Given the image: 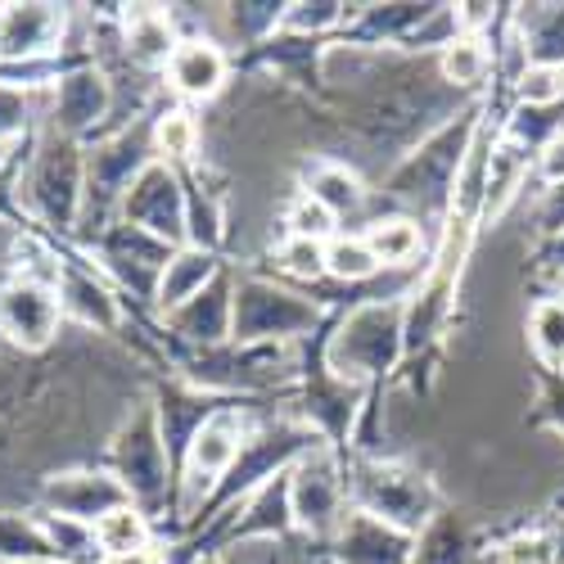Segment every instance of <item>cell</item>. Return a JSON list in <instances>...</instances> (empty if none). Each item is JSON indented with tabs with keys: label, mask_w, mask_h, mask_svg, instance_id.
Wrapping results in <instances>:
<instances>
[{
	"label": "cell",
	"mask_w": 564,
	"mask_h": 564,
	"mask_svg": "<svg viewBox=\"0 0 564 564\" xmlns=\"http://www.w3.org/2000/svg\"><path fill=\"white\" fill-rule=\"evenodd\" d=\"M406 357V294L357 303L325 339V370L335 380L375 389Z\"/></svg>",
	"instance_id": "1"
},
{
	"label": "cell",
	"mask_w": 564,
	"mask_h": 564,
	"mask_svg": "<svg viewBox=\"0 0 564 564\" xmlns=\"http://www.w3.org/2000/svg\"><path fill=\"white\" fill-rule=\"evenodd\" d=\"M230 316H235V275L221 271L204 294L167 312L163 325L191 348H221V344H230Z\"/></svg>",
	"instance_id": "16"
},
{
	"label": "cell",
	"mask_w": 564,
	"mask_h": 564,
	"mask_svg": "<svg viewBox=\"0 0 564 564\" xmlns=\"http://www.w3.org/2000/svg\"><path fill=\"white\" fill-rule=\"evenodd\" d=\"M0 163H6V145H0Z\"/></svg>",
	"instance_id": "51"
},
{
	"label": "cell",
	"mask_w": 564,
	"mask_h": 564,
	"mask_svg": "<svg viewBox=\"0 0 564 564\" xmlns=\"http://www.w3.org/2000/svg\"><path fill=\"white\" fill-rule=\"evenodd\" d=\"M506 23L524 64L564 68V6H514Z\"/></svg>",
	"instance_id": "23"
},
{
	"label": "cell",
	"mask_w": 564,
	"mask_h": 564,
	"mask_svg": "<svg viewBox=\"0 0 564 564\" xmlns=\"http://www.w3.org/2000/svg\"><path fill=\"white\" fill-rule=\"evenodd\" d=\"M529 159H533V154H524L520 145H510L506 135L492 140L488 195H484V217H479V221H497V217L514 204V195H520V191H524V181H529Z\"/></svg>",
	"instance_id": "28"
},
{
	"label": "cell",
	"mask_w": 564,
	"mask_h": 564,
	"mask_svg": "<svg viewBox=\"0 0 564 564\" xmlns=\"http://www.w3.org/2000/svg\"><path fill=\"white\" fill-rule=\"evenodd\" d=\"M290 506L303 538L335 542L348 514V479L339 475V456L330 443H321L290 469Z\"/></svg>",
	"instance_id": "9"
},
{
	"label": "cell",
	"mask_w": 564,
	"mask_h": 564,
	"mask_svg": "<svg viewBox=\"0 0 564 564\" xmlns=\"http://www.w3.org/2000/svg\"><path fill=\"white\" fill-rule=\"evenodd\" d=\"M275 253H280V267H285L290 275H299V280H321L325 275V245H316V240H294V235H285Z\"/></svg>",
	"instance_id": "42"
},
{
	"label": "cell",
	"mask_w": 564,
	"mask_h": 564,
	"mask_svg": "<svg viewBox=\"0 0 564 564\" xmlns=\"http://www.w3.org/2000/svg\"><path fill=\"white\" fill-rule=\"evenodd\" d=\"M100 564H172L159 546H145V551H131V555H105Z\"/></svg>",
	"instance_id": "47"
},
{
	"label": "cell",
	"mask_w": 564,
	"mask_h": 564,
	"mask_svg": "<svg viewBox=\"0 0 564 564\" xmlns=\"http://www.w3.org/2000/svg\"><path fill=\"white\" fill-rule=\"evenodd\" d=\"M0 560L6 564H28V560H59V551L51 546L45 529L28 514L0 510Z\"/></svg>",
	"instance_id": "34"
},
{
	"label": "cell",
	"mask_w": 564,
	"mask_h": 564,
	"mask_svg": "<svg viewBox=\"0 0 564 564\" xmlns=\"http://www.w3.org/2000/svg\"><path fill=\"white\" fill-rule=\"evenodd\" d=\"M221 14L240 41H267L271 32H280L285 6H280V0H253V6H226Z\"/></svg>",
	"instance_id": "38"
},
{
	"label": "cell",
	"mask_w": 564,
	"mask_h": 564,
	"mask_svg": "<svg viewBox=\"0 0 564 564\" xmlns=\"http://www.w3.org/2000/svg\"><path fill=\"white\" fill-rule=\"evenodd\" d=\"M68 32L64 6H0V68L59 55Z\"/></svg>",
	"instance_id": "15"
},
{
	"label": "cell",
	"mask_w": 564,
	"mask_h": 564,
	"mask_svg": "<svg viewBox=\"0 0 564 564\" xmlns=\"http://www.w3.org/2000/svg\"><path fill=\"white\" fill-rule=\"evenodd\" d=\"M96 253H100L105 271L118 280L122 290H131L135 299H150V303H154L159 280H163V267H167V258H172L176 249L163 245V240H154V235H145V230L127 226V221H113V226L100 235V240H96Z\"/></svg>",
	"instance_id": "13"
},
{
	"label": "cell",
	"mask_w": 564,
	"mask_h": 564,
	"mask_svg": "<svg viewBox=\"0 0 564 564\" xmlns=\"http://www.w3.org/2000/svg\"><path fill=\"white\" fill-rule=\"evenodd\" d=\"M221 275V258L208 253V249H195V245H181L167 267H163V280H159V294H154V307L167 316L176 312L181 303H191L195 294H204L213 280Z\"/></svg>",
	"instance_id": "24"
},
{
	"label": "cell",
	"mask_w": 564,
	"mask_h": 564,
	"mask_svg": "<svg viewBox=\"0 0 564 564\" xmlns=\"http://www.w3.org/2000/svg\"><path fill=\"white\" fill-rule=\"evenodd\" d=\"M299 524H294V506H290V475H280L271 484H262L253 497H245L240 506V520H235V529L226 533L230 546L240 542H280L290 538Z\"/></svg>",
	"instance_id": "21"
},
{
	"label": "cell",
	"mask_w": 564,
	"mask_h": 564,
	"mask_svg": "<svg viewBox=\"0 0 564 564\" xmlns=\"http://www.w3.org/2000/svg\"><path fill=\"white\" fill-rule=\"evenodd\" d=\"M28 208L36 213L41 226L59 235L82 226V204H86V150L82 140H68L59 131H45L32 154V167L23 176Z\"/></svg>",
	"instance_id": "6"
},
{
	"label": "cell",
	"mask_w": 564,
	"mask_h": 564,
	"mask_svg": "<svg viewBox=\"0 0 564 564\" xmlns=\"http://www.w3.org/2000/svg\"><path fill=\"white\" fill-rule=\"evenodd\" d=\"M0 564H6V560H0ZM28 564H64V560H28Z\"/></svg>",
	"instance_id": "49"
},
{
	"label": "cell",
	"mask_w": 564,
	"mask_h": 564,
	"mask_svg": "<svg viewBox=\"0 0 564 564\" xmlns=\"http://www.w3.org/2000/svg\"><path fill=\"white\" fill-rule=\"evenodd\" d=\"M434 14V6H361V14L352 19L348 45H406L411 32H420Z\"/></svg>",
	"instance_id": "27"
},
{
	"label": "cell",
	"mask_w": 564,
	"mask_h": 564,
	"mask_svg": "<svg viewBox=\"0 0 564 564\" xmlns=\"http://www.w3.org/2000/svg\"><path fill=\"white\" fill-rule=\"evenodd\" d=\"M226 73H230V59L213 36H181L176 55L167 64V86L181 100H217Z\"/></svg>",
	"instance_id": "19"
},
{
	"label": "cell",
	"mask_w": 564,
	"mask_h": 564,
	"mask_svg": "<svg viewBox=\"0 0 564 564\" xmlns=\"http://www.w3.org/2000/svg\"><path fill=\"white\" fill-rule=\"evenodd\" d=\"M64 321L59 290L41 275H14L10 285H0V335L19 344L23 352L51 348Z\"/></svg>",
	"instance_id": "11"
},
{
	"label": "cell",
	"mask_w": 564,
	"mask_h": 564,
	"mask_svg": "<svg viewBox=\"0 0 564 564\" xmlns=\"http://www.w3.org/2000/svg\"><path fill=\"white\" fill-rule=\"evenodd\" d=\"M551 564H564V520L551 529Z\"/></svg>",
	"instance_id": "48"
},
{
	"label": "cell",
	"mask_w": 564,
	"mask_h": 564,
	"mask_svg": "<svg viewBox=\"0 0 564 564\" xmlns=\"http://www.w3.org/2000/svg\"><path fill=\"white\" fill-rule=\"evenodd\" d=\"M352 6H339V0H299V6H285V19H280V32L285 36H321L348 19Z\"/></svg>",
	"instance_id": "36"
},
{
	"label": "cell",
	"mask_w": 564,
	"mask_h": 564,
	"mask_svg": "<svg viewBox=\"0 0 564 564\" xmlns=\"http://www.w3.org/2000/svg\"><path fill=\"white\" fill-rule=\"evenodd\" d=\"M475 555H479V542H475V524H469V514L443 506L434 520L420 529L411 564H475Z\"/></svg>",
	"instance_id": "25"
},
{
	"label": "cell",
	"mask_w": 564,
	"mask_h": 564,
	"mask_svg": "<svg viewBox=\"0 0 564 564\" xmlns=\"http://www.w3.org/2000/svg\"><path fill=\"white\" fill-rule=\"evenodd\" d=\"M538 176H542V185H564V131L551 140V145L538 154Z\"/></svg>",
	"instance_id": "45"
},
{
	"label": "cell",
	"mask_w": 564,
	"mask_h": 564,
	"mask_svg": "<svg viewBox=\"0 0 564 564\" xmlns=\"http://www.w3.org/2000/svg\"><path fill=\"white\" fill-rule=\"evenodd\" d=\"M32 127V96L19 86H6L0 82V145H10L23 131Z\"/></svg>",
	"instance_id": "43"
},
{
	"label": "cell",
	"mask_w": 564,
	"mask_h": 564,
	"mask_svg": "<svg viewBox=\"0 0 564 564\" xmlns=\"http://www.w3.org/2000/svg\"><path fill=\"white\" fill-rule=\"evenodd\" d=\"M59 303H64V316L82 321L86 330L96 335H113L122 325V307L113 299V290L105 285V280H96L90 271H82L77 262H64L59 267Z\"/></svg>",
	"instance_id": "22"
},
{
	"label": "cell",
	"mask_w": 564,
	"mask_h": 564,
	"mask_svg": "<svg viewBox=\"0 0 564 564\" xmlns=\"http://www.w3.org/2000/svg\"><path fill=\"white\" fill-rule=\"evenodd\" d=\"M492 564H551V533L542 529H520L506 542H497Z\"/></svg>",
	"instance_id": "41"
},
{
	"label": "cell",
	"mask_w": 564,
	"mask_h": 564,
	"mask_svg": "<svg viewBox=\"0 0 564 564\" xmlns=\"http://www.w3.org/2000/svg\"><path fill=\"white\" fill-rule=\"evenodd\" d=\"M199 140H204V127H199V118L191 109L172 105V109H159L154 113V154L163 163L191 167L195 154H199Z\"/></svg>",
	"instance_id": "31"
},
{
	"label": "cell",
	"mask_w": 564,
	"mask_h": 564,
	"mask_svg": "<svg viewBox=\"0 0 564 564\" xmlns=\"http://www.w3.org/2000/svg\"><path fill=\"white\" fill-rule=\"evenodd\" d=\"M249 420L240 406H217L208 415V425L195 434L191 452H185L181 469H176V484H181V514L185 520H199L204 501L217 492V484L230 475V465L240 460L245 443H249Z\"/></svg>",
	"instance_id": "8"
},
{
	"label": "cell",
	"mask_w": 564,
	"mask_h": 564,
	"mask_svg": "<svg viewBox=\"0 0 564 564\" xmlns=\"http://www.w3.org/2000/svg\"><path fill=\"white\" fill-rule=\"evenodd\" d=\"M118 506H131V492L122 488V479L113 475V469L82 465V469H64V475H51L41 484V510L64 514V520H77V524H90V529Z\"/></svg>",
	"instance_id": "12"
},
{
	"label": "cell",
	"mask_w": 564,
	"mask_h": 564,
	"mask_svg": "<svg viewBox=\"0 0 564 564\" xmlns=\"http://www.w3.org/2000/svg\"><path fill=\"white\" fill-rule=\"evenodd\" d=\"M285 226H290V235L294 240H316V245H330L335 240V226H339V217L335 213H325L316 199H307V195H299L290 208H285Z\"/></svg>",
	"instance_id": "39"
},
{
	"label": "cell",
	"mask_w": 564,
	"mask_h": 564,
	"mask_svg": "<svg viewBox=\"0 0 564 564\" xmlns=\"http://www.w3.org/2000/svg\"><path fill=\"white\" fill-rule=\"evenodd\" d=\"M438 73H443V82L456 90V96L460 90H479L497 73V55L488 51L484 36H456L438 55Z\"/></svg>",
	"instance_id": "30"
},
{
	"label": "cell",
	"mask_w": 564,
	"mask_h": 564,
	"mask_svg": "<svg viewBox=\"0 0 564 564\" xmlns=\"http://www.w3.org/2000/svg\"><path fill=\"white\" fill-rule=\"evenodd\" d=\"M361 240L370 245L380 267H411L420 253H425V230H420V221H411V217H375L361 230Z\"/></svg>",
	"instance_id": "29"
},
{
	"label": "cell",
	"mask_w": 564,
	"mask_h": 564,
	"mask_svg": "<svg viewBox=\"0 0 564 564\" xmlns=\"http://www.w3.org/2000/svg\"><path fill=\"white\" fill-rule=\"evenodd\" d=\"M118 221L154 235V240L181 249L191 245V204H185V181L172 163L154 159L145 172L131 181V191L122 195Z\"/></svg>",
	"instance_id": "10"
},
{
	"label": "cell",
	"mask_w": 564,
	"mask_h": 564,
	"mask_svg": "<svg viewBox=\"0 0 564 564\" xmlns=\"http://www.w3.org/2000/svg\"><path fill=\"white\" fill-rule=\"evenodd\" d=\"M154 159H159L154 154V118H145V113L131 127H118L113 135L96 140V150L86 154V204H82V240L86 245H96L118 221L122 195Z\"/></svg>",
	"instance_id": "2"
},
{
	"label": "cell",
	"mask_w": 564,
	"mask_h": 564,
	"mask_svg": "<svg viewBox=\"0 0 564 564\" xmlns=\"http://www.w3.org/2000/svg\"><path fill=\"white\" fill-rule=\"evenodd\" d=\"M533 262L546 280H555V285H564V235L560 240H546V245H533Z\"/></svg>",
	"instance_id": "46"
},
{
	"label": "cell",
	"mask_w": 564,
	"mask_h": 564,
	"mask_svg": "<svg viewBox=\"0 0 564 564\" xmlns=\"http://www.w3.org/2000/svg\"><path fill=\"white\" fill-rule=\"evenodd\" d=\"M479 109H465L460 118L434 127L411 154L398 159V167L384 176V195L402 199V204H434V208H452V191H456V176L460 163L469 154V140L479 131Z\"/></svg>",
	"instance_id": "3"
},
{
	"label": "cell",
	"mask_w": 564,
	"mask_h": 564,
	"mask_svg": "<svg viewBox=\"0 0 564 564\" xmlns=\"http://www.w3.org/2000/svg\"><path fill=\"white\" fill-rule=\"evenodd\" d=\"M529 420L564 438V370H538V402Z\"/></svg>",
	"instance_id": "40"
},
{
	"label": "cell",
	"mask_w": 564,
	"mask_h": 564,
	"mask_svg": "<svg viewBox=\"0 0 564 564\" xmlns=\"http://www.w3.org/2000/svg\"><path fill=\"white\" fill-rule=\"evenodd\" d=\"M303 195L316 199L325 213H335V217H348V213H361L366 208L361 176L348 163H339V159H316L303 172Z\"/></svg>",
	"instance_id": "26"
},
{
	"label": "cell",
	"mask_w": 564,
	"mask_h": 564,
	"mask_svg": "<svg viewBox=\"0 0 564 564\" xmlns=\"http://www.w3.org/2000/svg\"><path fill=\"white\" fill-rule=\"evenodd\" d=\"M348 492H352V510L375 514V520H384L389 529H398L406 538H420V529L443 510L438 488L425 469H415L406 460H384V456L357 460Z\"/></svg>",
	"instance_id": "4"
},
{
	"label": "cell",
	"mask_w": 564,
	"mask_h": 564,
	"mask_svg": "<svg viewBox=\"0 0 564 564\" xmlns=\"http://www.w3.org/2000/svg\"><path fill=\"white\" fill-rule=\"evenodd\" d=\"M380 271L384 267L375 262L361 235H335V240L325 245V275L339 280V285H366V280H375Z\"/></svg>",
	"instance_id": "35"
},
{
	"label": "cell",
	"mask_w": 564,
	"mask_h": 564,
	"mask_svg": "<svg viewBox=\"0 0 564 564\" xmlns=\"http://www.w3.org/2000/svg\"><path fill=\"white\" fill-rule=\"evenodd\" d=\"M154 411H159V430H163V443L172 452V465L181 469L195 434L208 425V415L217 411V393H204L195 384H167V389L154 393Z\"/></svg>",
	"instance_id": "20"
},
{
	"label": "cell",
	"mask_w": 564,
	"mask_h": 564,
	"mask_svg": "<svg viewBox=\"0 0 564 564\" xmlns=\"http://www.w3.org/2000/svg\"><path fill=\"white\" fill-rule=\"evenodd\" d=\"M411 551H415V538L389 529L366 510H348L330 542L335 564H411Z\"/></svg>",
	"instance_id": "18"
},
{
	"label": "cell",
	"mask_w": 564,
	"mask_h": 564,
	"mask_svg": "<svg viewBox=\"0 0 564 564\" xmlns=\"http://www.w3.org/2000/svg\"><path fill=\"white\" fill-rule=\"evenodd\" d=\"M529 348L538 357V370H564V290L529 307Z\"/></svg>",
	"instance_id": "32"
},
{
	"label": "cell",
	"mask_w": 564,
	"mask_h": 564,
	"mask_svg": "<svg viewBox=\"0 0 564 564\" xmlns=\"http://www.w3.org/2000/svg\"><path fill=\"white\" fill-rule=\"evenodd\" d=\"M316 564H335V560L330 555H316Z\"/></svg>",
	"instance_id": "50"
},
{
	"label": "cell",
	"mask_w": 564,
	"mask_h": 564,
	"mask_svg": "<svg viewBox=\"0 0 564 564\" xmlns=\"http://www.w3.org/2000/svg\"><path fill=\"white\" fill-rule=\"evenodd\" d=\"M510 86H514V100L529 105V109H560L564 105V68L524 64V73Z\"/></svg>",
	"instance_id": "37"
},
{
	"label": "cell",
	"mask_w": 564,
	"mask_h": 564,
	"mask_svg": "<svg viewBox=\"0 0 564 564\" xmlns=\"http://www.w3.org/2000/svg\"><path fill=\"white\" fill-rule=\"evenodd\" d=\"M150 538H154V533H150V514L140 510L135 501H131V506L109 510L105 520L96 524L100 560H105V555H131V551H145V546H154Z\"/></svg>",
	"instance_id": "33"
},
{
	"label": "cell",
	"mask_w": 564,
	"mask_h": 564,
	"mask_svg": "<svg viewBox=\"0 0 564 564\" xmlns=\"http://www.w3.org/2000/svg\"><path fill=\"white\" fill-rule=\"evenodd\" d=\"M109 469L122 479V488L131 492V501L145 514L167 506V497L176 488V465H172V452H167L163 430H159L154 398L135 402L122 415V425L109 438Z\"/></svg>",
	"instance_id": "5"
},
{
	"label": "cell",
	"mask_w": 564,
	"mask_h": 564,
	"mask_svg": "<svg viewBox=\"0 0 564 564\" xmlns=\"http://www.w3.org/2000/svg\"><path fill=\"white\" fill-rule=\"evenodd\" d=\"M105 118H113V82L105 68L82 64L73 73L59 77L55 100H51V131L82 140L90 135Z\"/></svg>",
	"instance_id": "14"
},
{
	"label": "cell",
	"mask_w": 564,
	"mask_h": 564,
	"mask_svg": "<svg viewBox=\"0 0 564 564\" xmlns=\"http://www.w3.org/2000/svg\"><path fill=\"white\" fill-rule=\"evenodd\" d=\"M533 235L538 245L564 235V185H542V195L533 204Z\"/></svg>",
	"instance_id": "44"
},
{
	"label": "cell",
	"mask_w": 564,
	"mask_h": 564,
	"mask_svg": "<svg viewBox=\"0 0 564 564\" xmlns=\"http://www.w3.org/2000/svg\"><path fill=\"white\" fill-rule=\"evenodd\" d=\"M122 23V55L135 73H167L181 32H176V14L163 6H122L118 14Z\"/></svg>",
	"instance_id": "17"
},
{
	"label": "cell",
	"mask_w": 564,
	"mask_h": 564,
	"mask_svg": "<svg viewBox=\"0 0 564 564\" xmlns=\"http://www.w3.org/2000/svg\"><path fill=\"white\" fill-rule=\"evenodd\" d=\"M321 303L275 285L262 275H240L235 280V316H230V344H294L312 335L321 325Z\"/></svg>",
	"instance_id": "7"
}]
</instances>
